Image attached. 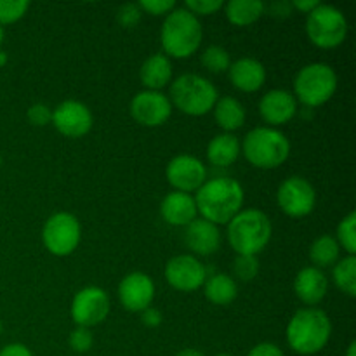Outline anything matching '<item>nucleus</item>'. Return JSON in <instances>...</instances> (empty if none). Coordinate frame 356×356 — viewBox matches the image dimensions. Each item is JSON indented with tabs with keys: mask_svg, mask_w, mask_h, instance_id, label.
<instances>
[{
	"mask_svg": "<svg viewBox=\"0 0 356 356\" xmlns=\"http://www.w3.org/2000/svg\"><path fill=\"white\" fill-rule=\"evenodd\" d=\"M94 124L92 113L83 103L68 99L59 103L52 110V125L61 136L70 139L83 138L90 132Z\"/></svg>",
	"mask_w": 356,
	"mask_h": 356,
	"instance_id": "2eb2a0df",
	"label": "nucleus"
},
{
	"mask_svg": "<svg viewBox=\"0 0 356 356\" xmlns=\"http://www.w3.org/2000/svg\"><path fill=\"white\" fill-rule=\"evenodd\" d=\"M216 356H233V355H229V353H219V355H216Z\"/></svg>",
	"mask_w": 356,
	"mask_h": 356,
	"instance_id": "de8ad7c7",
	"label": "nucleus"
},
{
	"mask_svg": "<svg viewBox=\"0 0 356 356\" xmlns=\"http://www.w3.org/2000/svg\"><path fill=\"white\" fill-rule=\"evenodd\" d=\"M131 117L145 127H160L172 115V103L169 96L160 90H141L129 104Z\"/></svg>",
	"mask_w": 356,
	"mask_h": 356,
	"instance_id": "ddd939ff",
	"label": "nucleus"
},
{
	"mask_svg": "<svg viewBox=\"0 0 356 356\" xmlns=\"http://www.w3.org/2000/svg\"><path fill=\"white\" fill-rule=\"evenodd\" d=\"M7 65V54L3 51H0V68Z\"/></svg>",
	"mask_w": 356,
	"mask_h": 356,
	"instance_id": "a18cd8bd",
	"label": "nucleus"
},
{
	"mask_svg": "<svg viewBox=\"0 0 356 356\" xmlns=\"http://www.w3.org/2000/svg\"><path fill=\"white\" fill-rule=\"evenodd\" d=\"M245 191L233 177H212L195 195L198 214L212 225H228L243 209Z\"/></svg>",
	"mask_w": 356,
	"mask_h": 356,
	"instance_id": "f257e3e1",
	"label": "nucleus"
},
{
	"mask_svg": "<svg viewBox=\"0 0 356 356\" xmlns=\"http://www.w3.org/2000/svg\"><path fill=\"white\" fill-rule=\"evenodd\" d=\"M143 17V10L138 3H124L117 10V23L122 28H136Z\"/></svg>",
	"mask_w": 356,
	"mask_h": 356,
	"instance_id": "72a5a7b5",
	"label": "nucleus"
},
{
	"mask_svg": "<svg viewBox=\"0 0 356 356\" xmlns=\"http://www.w3.org/2000/svg\"><path fill=\"white\" fill-rule=\"evenodd\" d=\"M204 294L212 305L228 306L238 296V285H236L235 278L229 277L228 273H214L205 280Z\"/></svg>",
	"mask_w": 356,
	"mask_h": 356,
	"instance_id": "a878e982",
	"label": "nucleus"
},
{
	"mask_svg": "<svg viewBox=\"0 0 356 356\" xmlns=\"http://www.w3.org/2000/svg\"><path fill=\"white\" fill-rule=\"evenodd\" d=\"M247 356H285L284 350L273 343H259L249 351Z\"/></svg>",
	"mask_w": 356,
	"mask_h": 356,
	"instance_id": "4c0bfd02",
	"label": "nucleus"
},
{
	"mask_svg": "<svg viewBox=\"0 0 356 356\" xmlns=\"http://www.w3.org/2000/svg\"><path fill=\"white\" fill-rule=\"evenodd\" d=\"M162 313H160V309L153 308V306H149V308H146L145 312H141V322L143 325L148 327V329H156V327L162 325Z\"/></svg>",
	"mask_w": 356,
	"mask_h": 356,
	"instance_id": "58836bf2",
	"label": "nucleus"
},
{
	"mask_svg": "<svg viewBox=\"0 0 356 356\" xmlns=\"http://www.w3.org/2000/svg\"><path fill=\"white\" fill-rule=\"evenodd\" d=\"M332 278L336 287L350 298L356 296V257L346 256L334 264Z\"/></svg>",
	"mask_w": 356,
	"mask_h": 356,
	"instance_id": "cd10ccee",
	"label": "nucleus"
},
{
	"mask_svg": "<svg viewBox=\"0 0 356 356\" xmlns=\"http://www.w3.org/2000/svg\"><path fill=\"white\" fill-rule=\"evenodd\" d=\"M176 356H205V355L202 353L200 350H197V348H184V350H181Z\"/></svg>",
	"mask_w": 356,
	"mask_h": 356,
	"instance_id": "37998d69",
	"label": "nucleus"
},
{
	"mask_svg": "<svg viewBox=\"0 0 356 356\" xmlns=\"http://www.w3.org/2000/svg\"><path fill=\"white\" fill-rule=\"evenodd\" d=\"M82 240V226L72 212H56L42 228L44 247L56 257L72 256Z\"/></svg>",
	"mask_w": 356,
	"mask_h": 356,
	"instance_id": "1a4fd4ad",
	"label": "nucleus"
},
{
	"mask_svg": "<svg viewBox=\"0 0 356 356\" xmlns=\"http://www.w3.org/2000/svg\"><path fill=\"white\" fill-rule=\"evenodd\" d=\"M30 9L28 0H0V26L14 24L23 19Z\"/></svg>",
	"mask_w": 356,
	"mask_h": 356,
	"instance_id": "7c9ffc66",
	"label": "nucleus"
},
{
	"mask_svg": "<svg viewBox=\"0 0 356 356\" xmlns=\"http://www.w3.org/2000/svg\"><path fill=\"white\" fill-rule=\"evenodd\" d=\"M278 207L289 218L301 219L312 214L316 205L315 186L306 177L291 176L278 186Z\"/></svg>",
	"mask_w": 356,
	"mask_h": 356,
	"instance_id": "9b49d317",
	"label": "nucleus"
},
{
	"mask_svg": "<svg viewBox=\"0 0 356 356\" xmlns=\"http://www.w3.org/2000/svg\"><path fill=\"white\" fill-rule=\"evenodd\" d=\"M318 3H320L318 0H294V2H291V6H292V9L299 10V13H302L308 16L313 9H316V7H318Z\"/></svg>",
	"mask_w": 356,
	"mask_h": 356,
	"instance_id": "a19ab883",
	"label": "nucleus"
},
{
	"mask_svg": "<svg viewBox=\"0 0 356 356\" xmlns=\"http://www.w3.org/2000/svg\"><path fill=\"white\" fill-rule=\"evenodd\" d=\"M212 113H214L216 124L228 134H233L235 131L242 129L247 120L245 106L236 97L232 96L219 97L218 103L212 108Z\"/></svg>",
	"mask_w": 356,
	"mask_h": 356,
	"instance_id": "b1692460",
	"label": "nucleus"
},
{
	"mask_svg": "<svg viewBox=\"0 0 356 356\" xmlns=\"http://www.w3.org/2000/svg\"><path fill=\"white\" fill-rule=\"evenodd\" d=\"M167 284L179 292H195L204 287L207 280V270L198 261V257L191 254H179L167 261L165 270Z\"/></svg>",
	"mask_w": 356,
	"mask_h": 356,
	"instance_id": "f8f14e48",
	"label": "nucleus"
},
{
	"mask_svg": "<svg viewBox=\"0 0 356 356\" xmlns=\"http://www.w3.org/2000/svg\"><path fill=\"white\" fill-rule=\"evenodd\" d=\"M240 153H242V146H240V139L235 134H222L214 136L207 145V160L211 165L214 167H229L238 160Z\"/></svg>",
	"mask_w": 356,
	"mask_h": 356,
	"instance_id": "5701e85b",
	"label": "nucleus"
},
{
	"mask_svg": "<svg viewBox=\"0 0 356 356\" xmlns=\"http://www.w3.org/2000/svg\"><path fill=\"white\" fill-rule=\"evenodd\" d=\"M344 356H356V341H351L350 346H348L346 355Z\"/></svg>",
	"mask_w": 356,
	"mask_h": 356,
	"instance_id": "c03bdc74",
	"label": "nucleus"
},
{
	"mask_svg": "<svg viewBox=\"0 0 356 356\" xmlns=\"http://www.w3.org/2000/svg\"><path fill=\"white\" fill-rule=\"evenodd\" d=\"M337 90V75L325 63L302 66L294 79V97L308 108H318L329 103Z\"/></svg>",
	"mask_w": 356,
	"mask_h": 356,
	"instance_id": "0eeeda50",
	"label": "nucleus"
},
{
	"mask_svg": "<svg viewBox=\"0 0 356 356\" xmlns=\"http://www.w3.org/2000/svg\"><path fill=\"white\" fill-rule=\"evenodd\" d=\"M68 344L75 353H87L94 344L92 332H90V329H86V327H75L72 334H70Z\"/></svg>",
	"mask_w": 356,
	"mask_h": 356,
	"instance_id": "473e14b6",
	"label": "nucleus"
},
{
	"mask_svg": "<svg viewBox=\"0 0 356 356\" xmlns=\"http://www.w3.org/2000/svg\"><path fill=\"white\" fill-rule=\"evenodd\" d=\"M287 344L294 353L312 356L320 353L332 337V322L320 308H301L287 323Z\"/></svg>",
	"mask_w": 356,
	"mask_h": 356,
	"instance_id": "f03ea898",
	"label": "nucleus"
},
{
	"mask_svg": "<svg viewBox=\"0 0 356 356\" xmlns=\"http://www.w3.org/2000/svg\"><path fill=\"white\" fill-rule=\"evenodd\" d=\"M3 37H6V33H3V28L0 26V45H2V42H3Z\"/></svg>",
	"mask_w": 356,
	"mask_h": 356,
	"instance_id": "49530a36",
	"label": "nucleus"
},
{
	"mask_svg": "<svg viewBox=\"0 0 356 356\" xmlns=\"http://www.w3.org/2000/svg\"><path fill=\"white\" fill-rule=\"evenodd\" d=\"M138 6L143 10V14L148 13L149 16L155 17L167 16L176 9V2H172V0H141V2H138Z\"/></svg>",
	"mask_w": 356,
	"mask_h": 356,
	"instance_id": "c9c22d12",
	"label": "nucleus"
},
{
	"mask_svg": "<svg viewBox=\"0 0 356 356\" xmlns=\"http://www.w3.org/2000/svg\"><path fill=\"white\" fill-rule=\"evenodd\" d=\"M242 153L250 165L263 170L284 165L291 156V141L275 127H256L240 143Z\"/></svg>",
	"mask_w": 356,
	"mask_h": 356,
	"instance_id": "39448f33",
	"label": "nucleus"
},
{
	"mask_svg": "<svg viewBox=\"0 0 356 356\" xmlns=\"http://www.w3.org/2000/svg\"><path fill=\"white\" fill-rule=\"evenodd\" d=\"M226 236L236 256H257L271 242L273 226L259 209H242L228 222Z\"/></svg>",
	"mask_w": 356,
	"mask_h": 356,
	"instance_id": "20e7f679",
	"label": "nucleus"
},
{
	"mask_svg": "<svg viewBox=\"0 0 356 356\" xmlns=\"http://www.w3.org/2000/svg\"><path fill=\"white\" fill-rule=\"evenodd\" d=\"M2 329H3V327H2V320H0V336H2Z\"/></svg>",
	"mask_w": 356,
	"mask_h": 356,
	"instance_id": "09e8293b",
	"label": "nucleus"
},
{
	"mask_svg": "<svg viewBox=\"0 0 356 356\" xmlns=\"http://www.w3.org/2000/svg\"><path fill=\"white\" fill-rule=\"evenodd\" d=\"M160 42L167 58L169 56L174 59L190 58L204 42V28L200 19L184 7H176L163 19Z\"/></svg>",
	"mask_w": 356,
	"mask_h": 356,
	"instance_id": "7ed1b4c3",
	"label": "nucleus"
},
{
	"mask_svg": "<svg viewBox=\"0 0 356 356\" xmlns=\"http://www.w3.org/2000/svg\"><path fill=\"white\" fill-rule=\"evenodd\" d=\"M165 176L174 191L191 195L193 191L197 193L207 181V169L197 156L177 155L167 163Z\"/></svg>",
	"mask_w": 356,
	"mask_h": 356,
	"instance_id": "4468645a",
	"label": "nucleus"
},
{
	"mask_svg": "<svg viewBox=\"0 0 356 356\" xmlns=\"http://www.w3.org/2000/svg\"><path fill=\"white\" fill-rule=\"evenodd\" d=\"M339 247L343 250H346L348 256H355L356 254V214L350 212L346 218L341 219V222L337 225L336 236Z\"/></svg>",
	"mask_w": 356,
	"mask_h": 356,
	"instance_id": "c756f323",
	"label": "nucleus"
},
{
	"mask_svg": "<svg viewBox=\"0 0 356 356\" xmlns=\"http://www.w3.org/2000/svg\"><path fill=\"white\" fill-rule=\"evenodd\" d=\"M184 243L195 256H212L221 247V232L212 222L197 218L184 228Z\"/></svg>",
	"mask_w": 356,
	"mask_h": 356,
	"instance_id": "a211bd4d",
	"label": "nucleus"
},
{
	"mask_svg": "<svg viewBox=\"0 0 356 356\" xmlns=\"http://www.w3.org/2000/svg\"><path fill=\"white\" fill-rule=\"evenodd\" d=\"M228 76L240 92H257L266 83V68L254 58H240L232 63Z\"/></svg>",
	"mask_w": 356,
	"mask_h": 356,
	"instance_id": "aec40b11",
	"label": "nucleus"
},
{
	"mask_svg": "<svg viewBox=\"0 0 356 356\" xmlns=\"http://www.w3.org/2000/svg\"><path fill=\"white\" fill-rule=\"evenodd\" d=\"M0 356H33V353L26 344L10 343L0 350Z\"/></svg>",
	"mask_w": 356,
	"mask_h": 356,
	"instance_id": "ea45409f",
	"label": "nucleus"
},
{
	"mask_svg": "<svg viewBox=\"0 0 356 356\" xmlns=\"http://www.w3.org/2000/svg\"><path fill=\"white\" fill-rule=\"evenodd\" d=\"M139 79L146 90H160L172 82V63L162 52L152 54L139 70Z\"/></svg>",
	"mask_w": 356,
	"mask_h": 356,
	"instance_id": "4be33fe9",
	"label": "nucleus"
},
{
	"mask_svg": "<svg viewBox=\"0 0 356 356\" xmlns=\"http://www.w3.org/2000/svg\"><path fill=\"white\" fill-rule=\"evenodd\" d=\"M111 309L110 296L103 291L101 287H83L73 296L72 301V320L75 322L76 327H86V329H92V327L99 325L108 318Z\"/></svg>",
	"mask_w": 356,
	"mask_h": 356,
	"instance_id": "9d476101",
	"label": "nucleus"
},
{
	"mask_svg": "<svg viewBox=\"0 0 356 356\" xmlns=\"http://www.w3.org/2000/svg\"><path fill=\"white\" fill-rule=\"evenodd\" d=\"M233 270H235L236 278H240L242 282H252L259 273L257 256H236Z\"/></svg>",
	"mask_w": 356,
	"mask_h": 356,
	"instance_id": "2f4dec72",
	"label": "nucleus"
},
{
	"mask_svg": "<svg viewBox=\"0 0 356 356\" xmlns=\"http://www.w3.org/2000/svg\"><path fill=\"white\" fill-rule=\"evenodd\" d=\"M270 10H271V16L289 17L294 9H292V6L289 2H275V3H271Z\"/></svg>",
	"mask_w": 356,
	"mask_h": 356,
	"instance_id": "79ce46f5",
	"label": "nucleus"
},
{
	"mask_svg": "<svg viewBox=\"0 0 356 356\" xmlns=\"http://www.w3.org/2000/svg\"><path fill=\"white\" fill-rule=\"evenodd\" d=\"M200 63L207 72L225 73L232 66V56L221 45H209L200 56Z\"/></svg>",
	"mask_w": 356,
	"mask_h": 356,
	"instance_id": "c85d7f7f",
	"label": "nucleus"
},
{
	"mask_svg": "<svg viewBox=\"0 0 356 356\" xmlns=\"http://www.w3.org/2000/svg\"><path fill=\"white\" fill-rule=\"evenodd\" d=\"M341 259V247L332 235H320L318 238L313 240L309 245V261L313 266L323 270L330 268Z\"/></svg>",
	"mask_w": 356,
	"mask_h": 356,
	"instance_id": "bb28decb",
	"label": "nucleus"
},
{
	"mask_svg": "<svg viewBox=\"0 0 356 356\" xmlns=\"http://www.w3.org/2000/svg\"><path fill=\"white\" fill-rule=\"evenodd\" d=\"M0 167H2V155H0Z\"/></svg>",
	"mask_w": 356,
	"mask_h": 356,
	"instance_id": "8fccbe9b",
	"label": "nucleus"
},
{
	"mask_svg": "<svg viewBox=\"0 0 356 356\" xmlns=\"http://www.w3.org/2000/svg\"><path fill=\"white\" fill-rule=\"evenodd\" d=\"M118 299L127 312H145L155 299V284H153L152 277L143 271H132V273L125 275L118 284Z\"/></svg>",
	"mask_w": 356,
	"mask_h": 356,
	"instance_id": "dca6fc26",
	"label": "nucleus"
},
{
	"mask_svg": "<svg viewBox=\"0 0 356 356\" xmlns=\"http://www.w3.org/2000/svg\"><path fill=\"white\" fill-rule=\"evenodd\" d=\"M160 214L167 225L186 228L191 221L198 218L195 197L181 193V191H170L163 197L162 204H160Z\"/></svg>",
	"mask_w": 356,
	"mask_h": 356,
	"instance_id": "412c9836",
	"label": "nucleus"
},
{
	"mask_svg": "<svg viewBox=\"0 0 356 356\" xmlns=\"http://www.w3.org/2000/svg\"><path fill=\"white\" fill-rule=\"evenodd\" d=\"M225 16L233 26H250L266 13V3L261 0H229L222 6Z\"/></svg>",
	"mask_w": 356,
	"mask_h": 356,
	"instance_id": "393cba45",
	"label": "nucleus"
},
{
	"mask_svg": "<svg viewBox=\"0 0 356 356\" xmlns=\"http://www.w3.org/2000/svg\"><path fill=\"white\" fill-rule=\"evenodd\" d=\"M170 103L188 117H204L218 103L219 94L214 83L197 73H184L170 82Z\"/></svg>",
	"mask_w": 356,
	"mask_h": 356,
	"instance_id": "423d86ee",
	"label": "nucleus"
},
{
	"mask_svg": "<svg viewBox=\"0 0 356 356\" xmlns=\"http://www.w3.org/2000/svg\"><path fill=\"white\" fill-rule=\"evenodd\" d=\"M225 2L221 0H186L184 2V9L190 10L195 16H211V14L218 13L222 9Z\"/></svg>",
	"mask_w": 356,
	"mask_h": 356,
	"instance_id": "f704fd0d",
	"label": "nucleus"
},
{
	"mask_svg": "<svg viewBox=\"0 0 356 356\" xmlns=\"http://www.w3.org/2000/svg\"><path fill=\"white\" fill-rule=\"evenodd\" d=\"M306 35L309 42L318 49H336L343 45L348 37V19L344 13L329 3H318L316 9L308 14Z\"/></svg>",
	"mask_w": 356,
	"mask_h": 356,
	"instance_id": "6e6552de",
	"label": "nucleus"
},
{
	"mask_svg": "<svg viewBox=\"0 0 356 356\" xmlns=\"http://www.w3.org/2000/svg\"><path fill=\"white\" fill-rule=\"evenodd\" d=\"M298 113L294 94L284 89L268 90L259 101V115L268 125H284Z\"/></svg>",
	"mask_w": 356,
	"mask_h": 356,
	"instance_id": "f3484780",
	"label": "nucleus"
},
{
	"mask_svg": "<svg viewBox=\"0 0 356 356\" xmlns=\"http://www.w3.org/2000/svg\"><path fill=\"white\" fill-rule=\"evenodd\" d=\"M294 292L299 301L308 308H315L325 299L329 292V280L322 270L315 266H306L296 275Z\"/></svg>",
	"mask_w": 356,
	"mask_h": 356,
	"instance_id": "6ab92c4d",
	"label": "nucleus"
},
{
	"mask_svg": "<svg viewBox=\"0 0 356 356\" xmlns=\"http://www.w3.org/2000/svg\"><path fill=\"white\" fill-rule=\"evenodd\" d=\"M26 118L35 127H45L52 122V110L44 103H35L28 108Z\"/></svg>",
	"mask_w": 356,
	"mask_h": 356,
	"instance_id": "e433bc0d",
	"label": "nucleus"
}]
</instances>
